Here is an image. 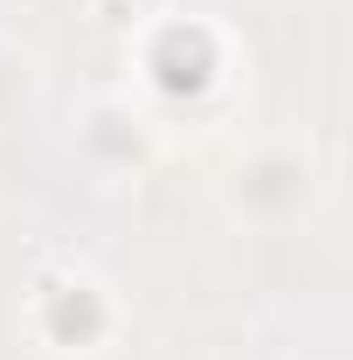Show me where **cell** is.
Instances as JSON below:
<instances>
[{
    "label": "cell",
    "mask_w": 353,
    "mask_h": 360,
    "mask_svg": "<svg viewBox=\"0 0 353 360\" xmlns=\"http://www.w3.org/2000/svg\"><path fill=\"white\" fill-rule=\"evenodd\" d=\"M153 77H160L167 97L208 90V77H215V42H208V28H167V35L153 42Z\"/></svg>",
    "instance_id": "1"
},
{
    "label": "cell",
    "mask_w": 353,
    "mask_h": 360,
    "mask_svg": "<svg viewBox=\"0 0 353 360\" xmlns=\"http://www.w3.org/2000/svg\"><path fill=\"white\" fill-rule=\"evenodd\" d=\"M97 326H104V312L90 291H49V333L56 340H90Z\"/></svg>",
    "instance_id": "2"
}]
</instances>
